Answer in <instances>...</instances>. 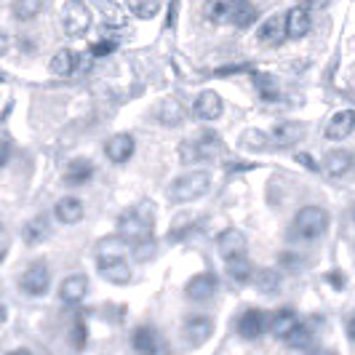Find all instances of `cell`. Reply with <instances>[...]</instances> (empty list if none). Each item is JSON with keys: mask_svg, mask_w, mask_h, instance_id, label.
<instances>
[{"mask_svg": "<svg viewBox=\"0 0 355 355\" xmlns=\"http://www.w3.org/2000/svg\"><path fill=\"white\" fill-rule=\"evenodd\" d=\"M329 6V0H302V8L307 11H323Z\"/></svg>", "mask_w": 355, "mask_h": 355, "instance_id": "cell-40", "label": "cell"}, {"mask_svg": "<svg viewBox=\"0 0 355 355\" xmlns=\"http://www.w3.org/2000/svg\"><path fill=\"white\" fill-rule=\"evenodd\" d=\"M19 286H21V291L30 294V297H43V294L49 291V286H51V272H49V267L43 265V262H33V265L21 272Z\"/></svg>", "mask_w": 355, "mask_h": 355, "instance_id": "cell-7", "label": "cell"}, {"mask_svg": "<svg viewBox=\"0 0 355 355\" xmlns=\"http://www.w3.org/2000/svg\"><path fill=\"white\" fill-rule=\"evenodd\" d=\"M257 37H259V43H265V46H275V43H281L286 37V17H270L262 21V27L257 30Z\"/></svg>", "mask_w": 355, "mask_h": 355, "instance_id": "cell-20", "label": "cell"}, {"mask_svg": "<svg viewBox=\"0 0 355 355\" xmlns=\"http://www.w3.org/2000/svg\"><path fill=\"white\" fill-rule=\"evenodd\" d=\"M310 342H313V331H310L304 323H300V326L291 331V337L286 339L288 347H310Z\"/></svg>", "mask_w": 355, "mask_h": 355, "instance_id": "cell-35", "label": "cell"}, {"mask_svg": "<svg viewBox=\"0 0 355 355\" xmlns=\"http://www.w3.org/2000/svg\"><path fill=\"white\" fill-rule=\"evenodd\" d=\"M297 160H300V163H302V166H307V168H310V171H318V163H315V160L310 158V155H307V153H300V155H297Z\"/></svg>", "mask_w": 355, "mask_h": 355, "instance_id": "cell-43", "label": "cell"}, {"mask_svg": "<svg viewBox=\"0 0 355 355\" xmlns=\"http://www.w3.org/2000/svg\"><path fill=\"white\" fill-rule=\"evenodd\" d=\"M270 318H267L265 310H246L241 318H238V334L243 339H259L267 331Z\"/></svg>", "mask_w": 355, "mask_h": 355, "instance_id": "cell-9", "label": "cell"}, {"mask_svg": "<svg viewBox=\"0 0 355 355\" xmlns=\"http://www.w3.org/2000/svg\"><path fill=\"white\" fill-rule=\"evenodd\" d=\"M304 137V125L294 123V121H286V123H278L272 128L270 139L275 142V147H291V144L302 142Z\"/></svg>", "mask_w": 355, "mask_h": 355, "instance_id": "cell-19", "label": "cell"}, {"mask_svg": "<svg viewBox=\"0 0 355 355\" xmlns=\"http://www.w3.org/2000/svg\"><path fill=\"white\" fill-rule=\"evenodd\" d=\"M53 211H56V216H59V222H62V225H78V222L83 219V203H80L78 198L67 196L56 203V209H53Z\"/></svg>", "mask_w": 355, "mask_h": 355, "instance_id": "cell-26", "label": "cell"}, {"mask_svg": "<svg viewBox=\"0 0 355 355\" xmlns=\"http://www.w3.org/2000/svg\"><path fill=\"white\" fill-rule=\"evenodd\" d=\"M246 235L241 230H225L216 238V251L222 254V259H232V257H246Z\"/></svg>", "mask_w": 355, "mask_h": 355, "instance_id": "cell-12", "label": "cell"}, {"mask_svg": "<svg viewBox=\"0 0 355 355\" xmlns=\"http://www.w3.org/2000/svg\"><path fill=\"white\" fill-rule=\"evenodd\" d=\"M86 339H89V329H86L83 318H78L72 323V331H70L72 347H75V350H83V347H86Z\"/></svg>", "mask_w": 355, "mask_h": 355, "instance_id": "cell-36", "label": "cell"}, {"mask_svg": "<svg viewBox=\"0 0 355 355\" xmlns=\"http://www.w3.org/2000/svg\"><path fill=\"white\" fill-rule=\"evenodd\" d=\"M307 33H310V11L302 8V6L288 8V14H286V37L288 40H300Z\"/></svg>", "mask_w": 355, "mask_h": 355, "instance_id": "cell-15", "label": "cell"}, {"mask_svg": "<svg viewBox=\"0 0 355 355\" xmlns=\"http://www.w3.org/2000/svg\"><path fill=\"white\" fill-rule=\"evenodd\" d=\"M40 11H43V0H17V3H14V17H17L19 21H30V19H35Z\"/></svg>", "mask_w": 355, "mask_h": 355, "instance_id": "cell-33", "label": "cell"}, {"mask_svg": "<svg viewBox=\"0 0 355 355\" xmlns=\"http://www.w3.org/2000/svg\"><path fill=\"white\" fill-rule=\"evenodd\" d=\"M313 355H334V353H331V350H329V353H323V350H318V353H313Z\"/></svg>", "mask_w": 355, "mask_h": 355, "instance_id": "cell-47", "label": "cell"}, {"mask_svg": "<svg viewBox=\"0 0 355 355\" xmlns=\"http://www.w3.org/2000/svg\"><path fill=\"white\" fill-rule=\"evenodd\" d=\"M251 80H254V89H257L262 102H275L281 96L278 80L272 75H267V72H251Z\"/></svg>", "mask_w": 355, "mask_h": 355, "instance_id": "cell-28", "label": "cell"}, {"mask_svg": "<svg viewBox=\"0 0 355 355\" xmlns=\"http://www.w3.org/2000/svg\"><path fill=\"white\" fill-rule=\"evenodd\" d=\"M0 232H3V225H0Z\"/></svg>", "mask_w": 355, "mask_h": 355, "instance_id": "cell-48", "label": "cell"}, {"mask_svg": "<svg viewBox=\"0 0 355 355\" xmlns=\"http://www.w3.org/2000/svg\"><path fill=\"white\" fill-rule=\"evenodd\" d=\"M216 144H219V139L206 131L203 137H198V139H193V142H182V147H179V158H182V163L209 160L214 153H216Z\"/></svg>", "mask_w": 355, "mask_h": 355, "instance_id": "cell-8", "label": "cell"}, {"mask_svg": "<svg viewBox=\"0 0 355 355\" xmlns=\"http://www.w3.org/2000/svg\"><path fill=\"white\" fill-rule=\"evenodd\" d=\"M6 51H8V35H3V33H0V56H3Z\"/></svg>", "mask_w": 355, "mask_h": 355, "instance_id": "cell-44", "label": "cell"}, {"mask_svg": "<svg viewBox=\"0 0 355 355\" xmlns=\"http://www.w3.org/2000/svg\"><path fill=\"white\" fill-rule=\"evenodd\" d=\"M193 115L198 121H206V123L216 121L222 115V96L216 91H203L196 99V105H193Z\"/></svg>", "mask_w": 355, "mask_h": 355, "instance_id": "cell-13", "label": "cell"}, {"mask_svg": "<svg viewBox=\"0 0 355 355\" xmlns=\"http://www.w3.org/2000/svg\"><path fill=\"white\" fill-rule=\"evenodd\" d=\"M353 160H355L353 153H347V150H334V153H329L326 160H323V171H326L329 177H345V174L353 168Z\"/></svg>", "mask_w": 355, "mask_h": 355, "instance_id": "cell-21", "label": "cell"}, {"mask_svg": "<svg viewBox=\"0 0 355 355\" xmlns=\"http://www.w3.org/2000/svg\"><path fill=\"white\" fill-rule=\"evenodd\" d=\"M182 334L190 345H203L206 339L214 334V320L209 315H187L184 326H182Z\"/></svg>", "mask_w": 355, "mask_h": 355, "instance_id": "cell-10", "label": "cell"}, {"mask_svg": "<svg viewBox=\"0 0 355 355\" xmlns=\"http://www.w3.org/2000/svg\"><path fill=\"white\" fill-rule=\"evenodd\" d=\"M155 118H158L160 125H168V128H174V125L182 123V118H184V107L179 105L177 99H160L158 107H155Z\"/></svg>", "mask_w": 355, "mask_h": 355, "instance_id": "cell-23", "label": "cell"}, {"mask_svg": "<svg viewBox=\"0 0 355 355\" xmlns=\"http://www.w3.org/2000/svg\"><path fill=\"white\" fill-rule=\"evenodd\" d=\"M131 347L139 355H168V345L155 326L144 323V326H137L134 334H131Z\"/></svg>", "mask_w": 355, "mask_h": 355, "instance_id": "cell-6", "label": "cell"}, {"mask_svg": "<svg viewBox=\"0 0 355 355\" xmlns=\"http://www.w3.org/2000/svg\"><path fill=\"white\" fill-rule=\"evenodd\" d=\"M326 281L334 286V288H345V278H342V272H337V270H334V272H329V275H326Z\"/></svg>", "mask_w": 355, "mask_h": 355, "instance_id": "cell-42", "label": "cell"}, {"mask_svg": "<svg viewBox=\"0 0 355 355\" xmlns=\"http://www.w3.org/2000/svg\"><path fill=\"white\" fill-rule=\"evenodd\" d=\"M134 147H137V142H134L131 134H115V137L107 139L105 153L112 163H125V160L134 155Z\"/></svg>", "mask_w": 355, "mask_h": 355, "instance_id": "cell-16", "label": "cell"}, {"mask_svg": "<svg viewBox=\"0 0 355 355\" xmlns=\"http://www.w3.org/2000/svg\"><path fill=\"white\" fill-rule=\"evenodd\" d=\"M214 291H216V275L214 272H198L196 278H190L184 286V294L193 302H209Z\"/></svg>", "mask_w": 355, "mask_h": 355, "instance_id": "cell-11", "label": "cell"}, {"mask_svg": "<svg viewBox=\"0 0 355 355\" xmlns=\"http://www.w3.org/2000/svg\"><path fill=\"white\" fill-rule=\"evenodd\" d=\"M62 24H64V33L70 37L86 35L91 27V8L83 0H67L64 11H62Z\"/></svg>", "mask_w": 355, "mask_h": 355, "instance_id": "cell-5", "label": "cell"}, {"mask_svg": "<svg viewBox=\"0 0 355 355\" xmlns=\"http://www.w3.org/2000/svg\"><path fill=\"white\" fill-rule=\"evenodd\" d=\"M125 6L137 19H153L160 11V0H125Z\"/></svg>", "mask_w": 355, "mask_h": 355, "instance_id": "cell-32", "label": "cell"}, {"mask_svg": "<svg viewBox=\"0 0 355 355\" xmlns=\"http://www.w3.org/2000/svg\"><path fill=\"white\" fill-rule=\"evenodd\" d=\"M225 270L235 284H249L254 278V267H251L249 257H232V259H225Z\"/></svg>", "mask_w": 355, "mask_h": 355, "instance_id": "cell-29", "label": "cell"}, {"mask_svg": "<svg viewBox=\"0 0 355 355\" xmlns=\"http://www.w3.org/2000/svg\"><path fill=\"white\" fill-rule=\"evenodd\" d=\"M355 128V110H342L337 112L329 125H326V139H331V142H339V139H345V137H350Z\"/></svg>", "mask_w": 355, "mask_h": 355, "instance_id": "cell-17", "label": "cell"}, {"mask_svg": "<svg viewBox=\"0 0 355 355\" xmlns=\"http://www.w3.org/2000/svg\"><path fill=\"white\" fill-rule=\"evenodd\" d=\"M241 147L249 150V153H265L267 147H270V139H267L259 128H249V131H243V137H241Z\"/></svg>", "mask_w": 355, "mask_h": 355, "instance_id": "cell-31", "label": "cell"}, {"mask_svg": "<svg viewBox=\"0 0 355 355\" xmlns=\"http://www.w3.org/2000/svg\"><path fill=\"white\" fill-rule=\"evenodd\" d=\"M326 227H329V214L323 211L320 206H304V209H300L297 219H294V230L304 241L320 238L326 232Z\"/></svg>", "mask_w": 355, "mask_h": 355, "instance_id": "cell-4", "label": "cell"}, {"mask_svg": "<svg viewBox=\"0 0 355 355\" xmlns=\"http://www.w3.org/2000/svg\"><path fill=\"white\" fill-rule=\"evenodd\" d=\"M254 19H257V8H254V3H251V0H238V3H235V8H232L230 24H235V27H251V24H254Z\"/></svg>", "mask_w": 355, "mask_h": 355, "instance_id": "cell-30", "label": "cell"}, {"mask_svg": "<svg viewBox=\"0 0 355 355\" xmlns=\"http://www.w3.org/2000/svg\"><path fill=\"white\" fill-rule=\"evenodd\" d=\"M235 3L238 0H206L203 3V17L214 21V24H230V17H232V8H235Z\"/></svg>", "mask_w": 355, "mask_h": 355, "instance_id": "cell-24", "label": "cell"}, {"mask_svg": "<svg viewBox=\"0 0 355 355\" xmlns=\"http://www.w3.org/2000/svg\"><path fill=\"white\" fill-rule=\"evenodd\" d=\"M297 326H300V318H297V313H294V310H288V307L278 310V313L270 318V331H272L278 339H288Z\"/></svg>", "mask_w": 355, "mask_h": 355, "instance_id": "cell-22", "label": "cell"}, {"mask_svg": "<svg viewBox=\"0 0 355 355\" xmlns=\"http://www.w3.org/2000/svg\"><path fill=\"white\" fill-rule=\"evenodd\" d=\"M115 49H118V40L115 37H105V40L91 43V56H110Z\"/></svg>", "mask_w": 355, "mask_h": 355, "instance_id": "cell-37", "label": "cell"}, {"mask_svg": "<svg viewBox=\"0 0 355 355\" xmlns=\"http://www.w3.org/2000/svg\"><path fill=\"white\" fill-rule=\"evenodd\" d=\"M91 177H94V163H91V160L78 158L64 168V182H67L70 187H80V184H86Z\"/></svg>", "mask_w": 355, "mask_h": 355, "instance_id": "cell-27", "label": "cell"}, {"mask_svg": "<svg viewBox=\"0 0 355 355\" xmlns=\"http://www.w3.org/2000/svg\"><path fill=\"white\" fill-rule=\"evenodd\" d=\"M225 168L227 171H251V168H257L254 163H241V160H230V163H225Z\"/></svg>", "mask_w": 355, "mask_h": 355, "instance_id": "cell-39", "label": "cell"}, {"mask_svg": "<svg viewBox=\"0 0 355 355\" xmlns=\"http://www.w3.org/2000/svg\"><path fill=\"white\" fill-rule=\"evenodd\" d=\"M80 62H83V56L78 51H72V49H62V51L53 53L51 59V72L53 75H59V78H70L75 72L80 70Z\"/></svg>", "mask_w": 355, "mask_h": 355, "instance_id": "cell-18", "label": "cell"}, {"mask_svg": "<svg viewBox=\"0 0 355 355\" xmlns=\"http://www.w3.org/2000/svg\"><path fill=\"white\" fill-rule=\"evenodd\" d=\"M118 232L125 243H134V246H142L147 243V238L153 235V214L150 209H128L125 214H121L118 219Z\"/></svg>", "mask_w": 355, "mask_h": 355, "instance_id": "cell-2", "label": "cell"}, {"mask_svg": "<svg viewBox=\"0 0 355 355\" xmlns=\"http://www.w3.org/2000/svg\"><path fill=\"white\" fill-rule=\"evenodd\" d=\"M347 337H350L355 342V315L350 320H347Z\"/></svg>", "mask_w": 355, "mask_h": 355, "instance_id": "cell-45", "label": "cell"}, {"mask_svg": "<svg viewBox=\"0 0 355 355\" xmlns=\"http://www.w3.org/2000/svg\"><path fill=\"white\" fill-rule=\"evenodd\" d=\"M238 72H251V64H232V67H219L214 75H238Z\"/></svg>", "mask_w": 355, "mask_h": 355, "instance_id": "cell-38", "label": "cell"}, {"mask_svg": "<svg viewBox=\"0 0 355 355\" xmlns=\"http://www.w3.org/2000/svg\"><path fill=\"white\" fill-rule=\"evenodd\" d=\"M254 284H257V288H259L262 294H272V291H278L281 278H278L275 270H259V272L254 275Z\"/></svg>", "mask_w": 355, "mask_h": 355, "instance_id": "cell-34", "label": "cell"}, {"mask_svg": "<svg viewBox=\"0 0 355 355\" xmlns=\"http://www.w3.org/2000/svg\"><path fill=\"white\" fill-rule=\"evenodd\" d=\"M125 241L118 235V238H107L99 243V257H96V270L99 275L107 278L110 284L123 286L128 278H131V270H128V262H125Z\"/></svg>", "mask_w": 355, "mask_h": 355, "instance_id": "cell-1", "label": "cell"}, {"mask_svg": "<svg viewBox=\"0 0 355 355\" xmlns=\"http://www.w3.org/2000/svg\"><path fill=\"white\" fill-rule=\"evenodd\" d=\"M86 294H89V278L80 275V272H75V275H70V278H64L62 286H59V300H62L64 304L83 302Z\"/></svg>", "mask_w": 355, "mask_h": 355, "instance_id": "cell-14", "label": "cell"}, {"mask_svg": "<svg viewBox=\"0 0 355 355\" xmlns=\"http://www.w3.org/2000/svg\"><path fill=\"white\" fill-rule=\"evenodd\" d=\"M211 184V174L209 171H190V174H182L179 179L171 182L168 187V200L171 203H190L198 200L200 196H206Z\"/></svg>", "mask_w": 355, "mask_h": 355, "instance_id": "cell-3", "label": "cell"}, {"mask_svg": "<svg viewBox=\"0 0 355 355\" xmlns=\"http://www.w3.org/2000/svg\"><path fill=\"white\" fill-rule=\"evenodd\" d=\"M6 355H33V353H30V350H24V347H21V350H11V353H6Z\"/></svg>", "mask_w": 355, "mask_h": 355, "instance_id": "cell-46", "label": "cell"}, {"mask_svg": "<svg viewBox=\"0 0 355 355\" xmlns=\"http://www.w3.org/2000/svg\"><path fill=\"white\" fill-rule=\"evenodd\" d=\"M8 160H11V144L0 139V168H3V166H6Z\"/></svg>", "mask_w": 355, "mask_h": 355, "instance_id": "cell-41", "label": "cell"}, {"mask_svg": "<svg viewBox=\"0 0 355 355\" xmlns=\"http://www.w3.org/2000/svg\"><path fill=\"white\" fill-rule=\"evenodd\" d=\"M49 232H51L49 219H46V216H33V219L21 227V241H24L27 246H37L40 241H46V238H49Z\"/></svg>", "mask_w": 355, "mask_h": 355, "instance_id": "cell-25", "label": "cell"}]
</instances>
